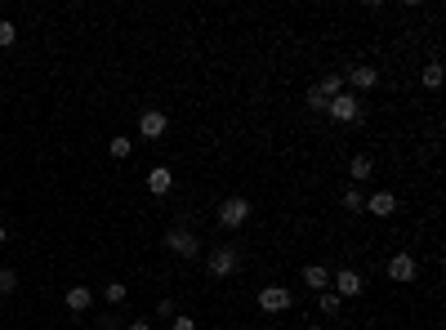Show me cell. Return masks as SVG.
<instances>
[{
	"mask_svg": "<svg viewBox=\"0 0 446 330\" xmlns=\"http://www.w3.org/2000/svg\"><path fill=\"white\" fill-rule=\"evenodd\" d=\"M344 85H353V90H375V85H379V72L375 68H353Z\"/></svg>",
	"mask_w": 446,
	"mask_h": 330,
	"instance_id": "11",
	"label": "cell"
},
{
	"mask_svg": "<svg viewBox=\"0 0 446 330\" xmlns=\"http://www.w3.org/2000/svg\"><path fill=\"white\" fill-rule=\"evenodd\" d=\"M174 330H196V322L192 317H174Z\"/></svg>",
	"mask_w": 446,
	"mask_h": 330,
	"instance_id": "25",
	"label": "cell"
},
{
	"mask_svg": "<svg viewBox=\"0 0 446 330\" xmlns=\"http://www.w3.org/2000/svg\"><path fill=\"white\" fill-rule=\"evenodd\" d=\"M339 304H344V299H339V295H335V290H321V299H317V308H321V313H326V317H335V313H339Z\"/></svg>",
	"mask_w": 446,
	"mask_h": 330,
	"instance_id": "15",
	"label": "cell"
},
{
	"mask_svg": "<svg viewBox=\"0 0 446 330\" xmlns=\"http://www.w3.org/2000/svg\"><path fill=\"white\" fill-rule=\"evenodd\" d=\"M165 125H170V121H165V112H156V107H152V112H143V121H139L143 138H161V134H165Z\"/></svg>",
	"mask_w": 446,
	"mask_h": 330,
	"instance_id": "8",
	"label": "cell"
},
{
	"mask_svg": "<svg viewBox=\"0 0 446 330\" xmlns=\"http://www.w3.org/2000/svg\"><path fill=\"white\" fill-rule=\"evenodd\" d=\"M326 116H335V121H362V103H357V94L353 90L335 94V99L326 103Z\"/></svg>",
	"mask_w": 446,
	"mask_h": 330,
	"instance_id": "3",
	"label": "cell"
},
{
	"mask_svg": "<svg viewBox=\"0 0 446 330\" xmlns=\"http://www.w3.org/2000/svg\"><path fill=\"white\" fill-rule=\"evenodd\" d=\"M366 290V281H362V272H353V268H344V272H335V295L339 299H357Z\"/></svg>",
	"mask_w": 446,
	"mask_h": 330,
	"instance_id": "6",
	"label": "cell"
},
{
	"mask_svg": "<svg viewBox=\"0 0 446 330\" xmlns=\"http://www.w3.org/2000/svg\"><path fill=\"white\" fill-rule=\"evenodd\" d=\"M5 237H9V232H5V223H0V246H5Z\"/></svg>",
	"mask_w": 446,
	"mask_h": 330,
	"instance_id": "27",
	"label": "cell"
},
{
	"mask_svg": "<svg viewBox=\"0 0 446 330\" xmlns=\"http://www.w3.org/2000/svg\"><path fill=\"white\" fill-rule=\"evenodd\" d=\"M18 41V32H14V23H0V50H9V45Z\"/></svg>",
	"mask_w": 446,
	"mask_h": 330,
	"instance_id": "23",
	"label": "cell"
},
{
	"mask_svg": "<svg viewBox=\"0 0 446 330\" xmlns=\"http://www.w3.org/2000/svg\"><path fill=\"white\" fill-rule=\"evenodd\" d=\"M205 268H210L214 277H232V272L241 268V250H232V246H214L210 254H205Z\"/></svg>",
	"mask_w": 446,
	"mask_h": 330,
	"instance_id": "1",
	"label": "cell"
},
{
	"mask_svg": "<svg viewBox=\"0 0 446 330\" xmlns=\"http://www.w3.org/2000/svg\"><path fill=\"white\" fill-rule=\"evenodd\" d=\"M317 90L326 94V99H335V94H344V90H348V85H344V76H326V81L317 85Z\"/></svg>",
	"mask_w": 446,
	"mask_h": 330,
	"instance_id": "17",
	"label": "cell"
},
{
	"mask_svg": "<svg viewBox=\"0 0 446 330\" xmlns=\"http://www.w3.org/2000/svg\"><path fill=\"white\" fill-rule=\"evenodd\" d=\"M290 304H295V295H290L286 286H263L259 290V308L263 313H286Z\"/></svg>",
	"mask_w": 446,
	"mask_h": 330,
	"instance_id": "5",
	"label": "cell"
},
{
	"mask_svg": "<svg viewBox=\"0 0 446 330\" xmlns=\"http://www.w3.org/2000/svg\"><path fill=\"white\" fill-rule=\"evenodd\" d=\"M308 330H321V326H308Z\"/></svg>",
	"mask_w": 446,
	"mask_h": 330,
	"instance_id": "28",
	"label": "cell"
},
{
	"mask_svg": "<svg viewBox=\"0 0 446 330\" xmlns=\"http://www.w3.org/2000/svg\"><path fill=\"white\" fill-rule=\"evenodd\" d=\"M63 299H68V308H72V313H85V308L94 304V290H90V286H72Z\"/></svg>",
	"mask_w": 446,
	"mask_h": 330,
	"instance_id": "12",
	"label": "cell"
},
{
	"mask_svg": "<svg viewBox=\"0 0 446 330\" xmlns=\"http://www.w3.org/2000/svg\"><path fill=\"white\" fill-rule=\"evenodd\" d=\"M366 210L379 214V219H388V214L397 210V196L393 192H375V196H366Z\"/></svg>",
	"mask_w": 446,
	"mask_h": 330,
	"instance_id": "10",
	"label": "cell"
},
{
	"mask_svg": "<svg viewBox=\"0 0 446 330\" xmlns=\"http://www.w3.org/2000/svg\"><path fill=\"white\" fill-rule=\"evenodd\" d=\"M156 313H161V317H179V313H174V299H161Z\"/></svg>",
	"mask_w": 446,
	"mask_h": 330,
	"instance_id": "24",
	"label": "cell"
},
{
	"mask_svg": "<svg viewBox=\"0 0 446 330\" xmlns=\"http://www.w3.org/2000/svg\"><path fill=\"white\" fill-rule=\"evenodd\" d=\"M424 85H429V90H442V63H429V68H424V76H420Z\"/></svg>",
	"mask_w": 446,
	"mask_h": 330,
	"instance_id": "18",
	"label": "cell"
},
{
	"mask_svg": "<svg viewBox=\"0 0 446 330\" xmlns=\"http://www.w3.org/2000/svg\"><path fill=\"white\" fill-rule=\"evenodd\" d=\"M303 286H312V290H326V286H330V272L321 268V263H308V268H303Z\"/></svg>",
	"mask_w": 446,
	"mask_h": 330,
	"instance_id": "13",
	"label": "cell"
},
{
	"mask_svg": "<svg viewBox=\"0 0 446 330\" xmlns=\"http://www.w3.org/2000/svg\"><path fill=\"white\" fill-rule=\"evenodd\" d=\"M348 174H353L357 183H362V178H371V174H375V161H371V156H353V165H348Z\"/></svg>",
	"mask_w": 446,
	"mask_h": 330,
	"instance_id": "14",
	"label": "cell"
},
{
	"mask_svg": "<svg viewBox=\"0 0 446 330\" xmlns=\"http://www.w3.org/2000/svg\"><path fill=\"white\" fill-rule=\"evenodd\" d=\"M326 103H330V99L317 90V85H312V90H308V107H312V112H326Z\"/></svg>",
	"mask_w": 446,
	"mask_h": 330,
	"instance_id": "22",
	"label": "cell"
},
{
	"mask_svg": "<svg viewBox=\"0 0 446 330\" xmlns=\"http://www.w3.org/2000/svg\"><path fill=\"white\" fill-rule=\"evenodd\" d=\"M344 210H366V196L357 192V187H348V192H344Z\"/></svg>",
	"mask_w": 446,
	"mask_h": 330,
	"instance_id": "21",
	"label": "cell"
},
{
	"mask_svg": "<svg viewBox=\"0 0 446 330\" xmlns=\"http://www.w3.org/2000/svg\"><path fill=\"white\" fill-rule=\"evenodd\" d=\"M103 295H108V304H125V286H121V281H108Z\"/></svg>",
	"mask_w": 446,
	"mask_h": 330,
	"instance_id": "20",
	"label": "cell"
},
{
	"mask_svg": "<svg viewBox=\"0 0 446 330\" xmlns=\"http://www.w3.org/2000/svg\"><path fill=\"white\" fill-rule=\"evenodd\" d=\"M165 250H174L179 259H196V254H201V241H196V232H187V228H170L165 232Z\"/></svg>",
	"mask_w": 446,
	"mask_h": 330,
	"instance_id": "2",
	"label": "cell"
},
{
	"mask_svg": "<svg viewBox=\"0 0 446 330\" xmlns=\"http://www.w3.org/2000/svg\"><path fill=\"white\" fill-rule=\"evenodd\" d=\"M245 219H250V201H245V196H227V201L219 205V223L227 232H236Z\"/></svg>",
	"mask_w": 446,
	"mask_h": 330,
	"instance_id": "4",
	"label": "cell"
},
{
	"mask_svg": "<svg viewBox=\"0 0 446 330\" xmlns=\"http://www.w3.org/2000/svg\"><path fill=\"white\" fill-rule=\"evenodd\" d=\"M18 290V272L14 268H0V295H14Z\"/></svg>",
	"mask_w": 446,
	"mask_h": 330,
	"instance_id": "19",
	"label": "cell"
},
{
	"mask_svg": "<svg viewBox=\"0 0 446 330\" xmlns=\"http://www.w3.org/2000/svg\"><path fill=\"white\" fill-rule=\"evenodd\" d=\"M388 277L406 286V281H415V277H420V263H415L411 254H393V259H388Z\"/></svg>",
	"mask_w": 446,
	"mask_h": 330,
	"instance_id": "7",
	"label": "cell"
},
{
	"mask_svg": "<svg viewBox=\"0 0 446 330\" xmlns=\"http://www.w3.org/2000/svg\"><path fill=\"white\" fill-rule=\"evenodd\" d=\"M108 147H112V156H116V161H125V156H130V152H134V143H130V138H125V134H116V138H112V143H108Z\"/></svg>",
	"mask_w": 446,
	"mask_h": 330,
	"instance_id": "16",
	"label": "cell"
},
{
	"mask_svg": "<svg viewBox=\"0 0 446 330\" xmlns=\"http://www.w3.org/2000/svg\"><path fill=\"white\" fill-rule=\"evenodd\" d=\"M125 330H152V322H130Z\"/></svg>",
	"mask_w": 446,
	"mask_h": 330,
	"instance_id": "26",
	"label": "cell"
},
{
	"mask_svg": "<svg viewBox=\"0 0 446 330\" xmlns=\"http://www.w3.org/2000/svg\"><path fill=\"white\" fill-rule=\"evenodd\" d=\"M170 187H174V178H170V165H156V169L148 174V192H152V196H165Z\"/></svg>",
	"mask_w": 446,
	"mask_h": 330,
	"instance_id": "9",
	"label": "cell"
}]
</instances>
